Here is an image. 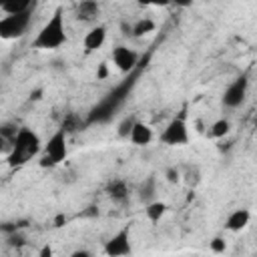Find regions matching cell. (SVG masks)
I'll return each mask as SVG.
<instances>
[{
  "label": "cell",
  "mask_w": 257,
  "mask_h": 257,
  "mask_svg": "<svg viewBox=\"0 0 257 257\" xmlns=\"http://www.w3.org/2000/svg\"><path fill=\"white\" fill-rule=\"evenodd\" d=\"M64 42H66L64 16H62V8H56L52 16L46 20V24L40 28L36 38L32 40V46L38 50H54V48H60Z\"/></svg>",
  "instance_id": "6da1fadb"
},
{
  "label": "cell",
  "mask_w": 257,
  "mask_h": 257,
  "mask_svg": "<svg viewBox=\"0 0 257 257\" xmlns=\"http://www.w3.org/2000/svg\"><path fill=\"white\" fill-rule=\"evenodd\" d=\"M40 151V139L32 128L20 126L14 143H12V151L8 155V165L10 167H22L26 165L32 157H36Z\"/></svg>",
  "instance_id": "7a4b0ae2"
},
{
  "label": "cell",
  "mask_w": 257,
  "mask_h": 257,
  "mask_svg": "<svg viewBox=\"0 0 257 257\" xmlns=\"http://www.w3.org/2000/svg\"><path fill=\"white\" fill-rule=\"evenodd\" d=\"M68 155L66 149V133L62 128H58L46 143L44 147V155L40 159V167H56L60 165Z\"/></svg>",
  "instance_id": "3957f363"
},
{
  "label": "cell",
  "mask_w": 257,
  "mask_h": 257,
  "mask_svg": "<svg viewBox=\"0 0 257 257\" xmlns=\"http://www.w3.org/2000/svg\"><path fill=\"white\" fill-rule=\"evenodd\" d=\"M30 22H32V10L0 18V38H4V40L22 38L28 32Z\"/></svg>",
  "instance_id": "277c9868"
},
{
  "label": "cell",
  "mask_w": 257,
  "mask_h": 257,
  "mask_svg": "<svg viewBox=\"0 0 257 257\" xmlns=\"http://www.w3.org/2000/svg\"><path fill=\"white\" fill-rule=\"evenodd\" d=\"M161 143L169 147H183L189 143V126L185 122V114L175 116L161 133Z\"/></svg>",
  "instance_id": "5b68a950"
},
{
  "label": "cell",
  "mask_w": 257,
  "mask_h": 257,
  "mask_svg": "<svg viewBox=\"0 0 257 257\" xmlns=\"http://www.w3.org/2000/svg\"><path fill=\"white\" fill-rule=\"evenodd\" d=\"M104 255L106 257H128L133 253V245H131V231L128 227L120 229L118 233H114L106 243H104Z\"/></svg>",
  "instance_id": "8992f818"
},
{
  "label": "cell",
  "mask_w": 257,
  "mask_h": 257,
  "mask_svg": "<svg viewBox=\"0 0 257 257\" xmlns=\"http://www.w3.org/2000/svg\"><path fill=\"white\" fill-rule=\"evenodd\" d=\"M247 88H249V80L245 74H241L239 78H235L223 92V104L227 108H237L243 104L245 96H247Z\"/></svg>",
  "instance_id": "52a82bcc"
},
{
  "label": "cell",
  "mask_w": 257,
  "mask_h": 257,
  "mask_svg": "<svg viewBox=\"0 0 257 257\" xmlns=\"http://www.w3.org/2000/svg\"><path fill=\"white\" fill-rule=\"evenodd\" d=\"M112 62L120 72H131L139 62V54L128 46H116L112 50Z\"/></svg>",
  "instance_id": "ba28073f"
},
{
  "label": "cell",
  "mask_w": 257,
  "mask_h": 257,
  "mask_svg": "<svg viewBox=\"0 0 257 257\" xmlns=\"http://www.w3.org/2000/svg\"><path fill=\"white\" fill-rule=\"evenodd\" d=\"M104 40H106V28L98 24V26H94V28H90L86 32L82 44H84V50L86 52H94V50H98L104 44Z\"/></svg>",
  "instance_id": "9c48e42d"
},
{
  "label": "cell",
  "mask_w": 257,
  "mask_h": 257,
  "mask_svg": "<svg viewBox=\"0 0 257 257\" xmlns=\"http://www.w3.org/2000/svg\"><path fill=\"white\" fill-rule=\"evenodd\" d=\"M128 141L133 145H137V147H147L153 141V128L149 124L137 120L135 126H133V131H131V135H128Z\"/></svg>",
  "instance_id": "30bf717a"
},
{
  "label": "cell",
  "mask_w": 257,
  "mask_h": 257,
  "mask_svg": "<svg viewBox=\"0 0 257 257\" xmlns=\"http://www.w3.org/2000/svg\"><path fill=\"white\" fill-rule=\"evenodd\" d=\"M249 219H251V211H249V209H235V211L227 217L225 227H227L229 231H241V229H245V227L249 225Z\"/></svg>",
  "instance_id": "8fae6325"
},
{
  "label": "cell",
  "mask_w": 257,
  "mask_h": 257,
  "mask_svg": "<svg viewBox=\"0 0 257 257\" xmlns=\"http://www.w3.org/2000/svg\"><path fill=\"white\" fill-rule=\"evenodd\" d=\"M106 193H108V197H110L112 201H116V203H126V201H128V187H126V183H124L122 179H112V181H108Z\"/></svg>",
  "instance_id": "7c38bea8"
},
{
  "label": "cell",
  "mask_w": 257,
  "mask_h": 257,
  "mask_svg": "<svg viewBox=\"0 0 257 257\" xmlns=\"http://www.w3.org/2000/svg\"><path fill=\"white\" fill-rule=\"evenodd\" d=\"M0 10H2L6 16L22 14V12L34 10V2H32V0H4V2H0Z\"/></svg>",
  "instance_id": "4fadbf2b"
},
{
  "label": "cell",
  "mask_w": 257,
  "mask_h": 257,
  "mask_svg": "<svg viewBox=\"0 0 257 257\" xmlns=\"http://www.w3.org/2000/svg\"><path fill=\"white\" fill-rule=\"evenodd\" d=\"M100 12V6L92 0H84L80 4H76V18L78 20H94Z\"/></svg>",
  "instance_id": "5bb4252c"
},
{
  "label": "cell",
  "mask_w": 257,
  "mask_h": 257,
  "mask_svg": "<svg viewBox=\"0 0 257 257\" xmlns=\"http://www.w3.org/2000/svg\"><path fill=\"white\" fill-rule=\"evenodd\" d=\"M155 193H157V179H155V175H149V177L141 183V187H139V199H141L145 205H149V203L155 199Z\"/></svg>",
  "instance_id": "9a60e30c"
},
{
  "label": "cell",
  "mask_w": 257,
  "mask_h": 257,
  "mask_svg": "<svg viewBox=\"0 0 257 257\" xmlns=\"http://www.w3.org/2000/svg\"><path fill=\"white\" fill-rule=\"evenodd\" d=\"M155 28H157L155 20H151V18H141V20H137V22L131 26V36H135V38H143V36L155 32Z\"/></svg>",
  "instance_id": "2e32d148"
},
{
  "label": "cell",
  "mask_w": 257,
  "mask_h": 257,
  "mask_svg": "<svg viewBox=\"0 0 257 257\" xmlns=\"http://www.w3.org/2000/svg\"><path fill=\"white\" fill-rule=\"evenodd\" d=\"M165 213H167V205L163 201H151L149 205H145V215L151 223H159Z\"/></svg>",
  "instance_id": "e0dca14e"
},
{
  "label": "cell",
  "mask_w": 257,
  "mask_h": 257,
  "mask_svg": "<svg viewBox=\"0 0 257 257\" xmlns=\"http://www.w3.org/2000/svg\"><path fill=\"white\" fill-rule=\"evenodd\" d=\"M229 131H231V122H229L227 118H219V120H215V122L211 124L209 135H211L213 139H223V137L229 135Z\"/></svg>",
  "instance_id": "ac0fdd59"
},
{
  "label": "cell",
  "mask_w": 257,
  "mask_h": 257,
  "mask_svg": "<svg viewBox=\"0 0 257 257\" xmlns=\"http://www.w3.org/2000/svg\"><path fill=\"white\" fill-rule=\"evenodd\" d=\"M24 227H28V221L26 219H20V221H2L0 223V233L12 235L16 231H22Z\"/></svg>",
  "instance_id": "d6986e66"
},
{
  "label": "cell",
  "mask_w": 257,
  "mask_h": 257,
  "mask_svg": "<svg viewBox=\"0 0 257 257\" xmlns=\"http://www.w3.org/2000/svg\"><path fill=\"white\" fill-rule=\"evenodd\" d=\"M135 122H137V118H135L133 114L124 116V118L118 122V126H116V135H118L120 139H128V135H131V131H133V126H135Z\"/></svg>",
  "instance_id": "ffe728a7"
},
{
  "label": "cell",
  "mask_w": 257,
  "mask_h": 257,
  "mask_svg": "<svg viewBox=\"0 0 257 257\" xmlns=\"http://www.w3.org/2000/svg\"><path fill=\"white\" fill-rule=\"evenodd\" d=\"M18 131H20V126L16 122H2L0 124V137H4L8 143H14Z\"/></svg>",
  "instance_id": "44dd1931"
},
{
  "label": "cell",
  "mask_w": 257,
  "mask_h": 257,
  "mask_svg": "<svg viewBox=\"0 0 257 257\" xmlns=\"http://www.w3.org/2000/svg\"><path fill=\"white\" fill-rule=\"evenodd\" d=\"M185 169H187V173L181 175V177H185V181H187L191 187H195V185L199 183V177H201V175H199V169H197V167H191V165H187Z\"/></svg>",
  "instance_id": "7402d4cb"
},
{
  "label": "cell",
  "mask_w": 257,
  "mask_h": 257,
  "mask_svg": "<svg viewBox=\"0 0 257 257\" xmlns=\"http://www.w3.org/2000/svg\"><path fill=\"white\" fill-rule=\"evenodd\" d=\"M60 128H62V131L68 135V133H74V131H78V128H80V124L76 122V116H74V114H68V116L62 120V126H60Z\"/></svg>",
  "instance_id": "603a6c76"
},
{
  "label": "cell",
  "mask_w": 257,
  "mask_h": 257,
  "mask_svg": "<svg viewBox=\"0 0 257 257\" xmlns=\"http://www.w3.org/2000/svg\"><path fill=\"white\" fill-rule=\"evenodd\" d=\"M8 245H10V247H24V245H26V237H24L20 231H16V233L8 235Z\"/></svg>",
  "instance_id": "cb8c5ba5"
},
{
  "label": "cell",
  "mask_w": 257,
  "mask_h": 257,
  "mask_svg": "<svg viewBox=\"0 0 257 257\" xmlns=\"http://www.w3.org/2000/svg\"><path fill=\"white\" fill-rule=\"evenodd\" d=\"M209 247H211V251H213V253H225L227 243H225V239H223V237H215V239H211V241H209Z\"/></svg>",
  "instance_id": "d4e9b609"
},
{
  "label": "cell",
  "mask_w": 257,
  "mask_h": 257,
  "mask_svg": "<svg viewBox=\"0 0 257 257\" xmlns=\"http://www.w3.org/2000/svg\"><path fill=\"white\" fill-rule=\"evenodd\" d=\"M165 177H167V181H169V183L177 185V183L181 181V171H179L177 167H169V169L165 171Z\"/></svg>",
  "instance_id": "484cf974"
},
{
  "label": "cell",
  "mask_w": 257,
  "mask_h": 257,
  "mask_svg": "<svg viewBox=\"0 0 257 257\" xmlns=\"http://www.w3.org/2000/svg\"><path fill=\"white\" fill-rule=\"evenodd\" d=\"M108 76V68H106V62H100L98 64V70H96V80H104Z\"/></svg>",
  "instance_id": "4316f807"
},
{
  "label": "cell",
  "mask_w": 257,
  "mask_h": 257,
  "mask_svg": "<svg viewBox=\"0 0 257 257\" xmlns=\"http://www.w3.org/2000/svg\"><path fill=\"white\" fill-rule=\"evenodd\" d=\"M12 151V143H8L4 137H0V155H10Z\"/></svg>",
  "instance_id": "83f0119b"
},
{
  "label": "cell",
  "mask_w": 257,
  "mask_h": 257,
  "mask_svg": "<svg viewBox=\"0 0 257 257\" xmlns=\"http://www.w3.org/2000/svg\"><path fill=\"white\" fill-rule=\"evenodd\" d=\"M38 257H52V247L50 245H42V249L38 251Z\"/></svg>",
  "instance_id": "f1b7e54d"
},
{
  "label": "cell",
  "mask_w": 257,
  "mask_h": 257,
  "mask_svg": "<svg viewBox=\"0 0 257 257\" xmlns=\"http://www.w3.org/2000/svg\"><path fill=\"white\" fill-rule=\"evenodd\" d=\"M68 257H92V255H90L86 249H76V251H72Z\"/></svg>",
  "instance_id": "f546056e"
},
{
  "label": "cell",
  "mask_w": 257,
  "mask_h": 257,
  "mask_svg": "<svg viewBox=\"0 0 257 257\" xmlns=\"http://www.w3.org/2000/svg\"><path fill=\"white\" fill-rule=\"evenodd\" d=\"M64 223H66V217L64 215H56L54 217V227H62Z\"/></svg>",
  "instance_id": "4dcf8cb0"
},
{
  "label": "cell",
  "mask_w": 257,
  "mask_h": 257,
  "mask_svg": "<svg viewBox=\"0 0 257 257\" xmlns=\"http://www.w3.org/2000/svg\"><path fill=\"white\" fill-rule=\"evenodd\" d=\"M131 26H133V24L122 22V34H124V36H131Z\"/></svg>",
  "instance_id": "1f68e13d"
},
{
  "label": "cell",
  "mask_w": 257,
  "mask_h": 257,
  "mask_svg": "<svg viewBox=\"0 0 257 257\" xmlns=\"http://www.w3.org/2000/svg\"><path fill=\"white\" fill-rule=\"evenodd\" d=\"M82 215H98V211H96V207H88V211H84Z\"/></svg>",
  "instance_id": "d6a6232c"
},
{
  "label": "cell",
  "mask_w": 257,
  "mask_h": 257,
  "mask_svg": "<svg viewBox=\"0 0 257 257\" xmlns=\"http://www.w3.org/2000/svg\"><path fill=\"white\" fill-rule=\"evenodd\" d=\"M40 94H42L40 90H34V92H30V98H34V100H38V98H40Z\"/></svg>",
  "instance_id": "836d02e7"
}]
</instances>
